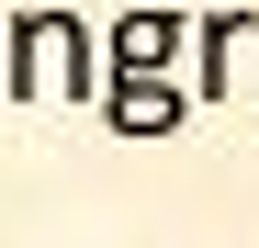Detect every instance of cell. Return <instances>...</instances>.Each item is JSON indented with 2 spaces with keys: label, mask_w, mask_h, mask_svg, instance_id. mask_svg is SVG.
I'll list each match as a JSON object with an SVG mask.
<instances>
[{
  "label": "cell",
  "mask_w": 259,
  "mask_h": 248,
  "mask_svg": "<svg viewBox=\"0 0 259 248\" xmlns=\"http://www.w3.org/2000/svg\"><path fill=\"white\" fill-rule=\"evenodd\" d=\"M12 102H102V46L79 12H12V57H0Z\"/></svg>",
  "instance_id": "cell-1"
},
{
  "label": "cell",
  "mask_w": 259,
  "mask_h": 248,
  "mask_svg": "<svg viewBox=\"0 0 259 248\" xmlns=\"http://www.w3.org/2000/svg\"><path fill=\"white\" fill-rule=\"evenodd\" d=\"M181 57H192V23L181 12H124L102 34V79H181Z\"/></svg>",
  "instance_id": "cell-2"
},
{
  "label": "cell",
  "mask_w": 259,
  "mask_h": 248,
  "mask_svg": "<svg viewBox=\"0 0 259 248\" xmlns=\"http://www.w3.org/2000/svg\"><path fill=\"white\" fill-rule=\"evenodd\" d=\"M102 124H113V136H181L192 91H181V79H102Z\"/></svg>",
  "instance_id": "cell-3"
},
{
  "label": "cell",
  "mask_w": 259,
  "mask_h": 248,
  "mask_svg": "<svg viewBox=\"0 0 259 248\" xmlns=\"http://www.w3.org/2000/svg\"><path fill=\"white\" fill-rule=\"evenodd\" d=\"M248 34H259V12H192V79H181L192 102H226L237 91V46Z\"/></svg>",
  "instance_id": "cell-4"
}]
</instances>
